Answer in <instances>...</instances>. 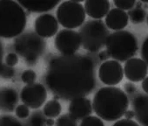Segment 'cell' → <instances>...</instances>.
I'll use <instances>...</instances> for the list:
<instances>
[{
  "mask_svg": "<svg viewBox=\"0 0 148 126\" xmlns=\"http://www.w3.org/2000/svg\"><path fill=\"white\" fill-rule=\"evenodd\" d=\"M44 82L56 100L86 97L96 87L94 61L80 53L54 55L48 62Z\"/></svg>",
  "mask_w": 148,
  "mask_h": 126,
  "instance_id": "cell-1",
  "label": "cell"
},
{
  "mask_svg": "<svg viewBox=\"0 0 148 126\" xmlns=\"http://www.w3.org/2000/svg\"><path fill=\"white\" fill-rule=\"evenodd\" d=\"M129 106L127 95L119 88L106 86L99 89L92 100V109L102 120L113 122L120 119Z\"/></svg>",
  "mask_w": 148,
  "mask_h": 126,
  "instance_id": "cell-2",
  "label": "cell"
},
{
  "mask_svg": "<svg viewBox=\"0 0 148 126\" xmlns=\"http://www.w3.org/2000/svg\"><path fill=\"white\" fill-rule=\"evenodd\" d=\"M25 9L14 0H0V38H17L25 29Z\"/></svg>",
  "mask_w": 148,
  "mask_h": 126,
  "instance_id": "cell-3",
  "label": "cell"
},
{
  "mask_svg": "<svg viewBox=\"0 0 148 126\" xmlns=\"http://www.w3.org/2000/svg\"><path fill=\"white\" fill-rule=\"evenodd\" d=\"M106 51L110 57L117 61H126L138 52V39L133 33L121 30L110 33L106 43Z\"/></svg>",
  "mask_w": 148,
  "mask_h": 126,
  "instance_id": "cell-4",
  "label": "cell"
},
{
  "mask_svg": "<svg viewBox=\"0 0 148 126\" xmlns=\"http://www.w3.org/2000/svg\"><path fill=\"white\" fill-rule=\"evenodd\" d=\"M46 43L43 38L32 30H27L15 38L14 49L22 57L28 66H35L38 60L43 55Z\"/></svg>",
  "mask_w": 148,
  "mask_h": 126,
  "instance_id": "cell-5",
  "label": "cell"
},
{
  "mask_svg": "<svg viewBox=\"0 0 148 126\" xmlns=\"http://www.w3.org/2000/svg\"><path fill=\"white\" fill-rule=\"evenodd\" d=\"M81 37L82 46L91 53L100 51L106 43L109 31L101 20H89L85 23L79 32Z\"/></svg>",
  "mask_w": 148,
  "mask_h": 126,
  "instance_id": "cell-6",
  "label": "cell"
},
{
  "mask_svg": "<svg viewBox=\"0 0 148 126\" xmlns=\"http://www.w3.org/2000/svg\"><path fill=\"white\" fill-rule=\"evenodd\" d=\"M56 14L58 24L70 30L82 26L86 16L84 6L80 2L71 0L60 3Z\"/></svg>",
  "mask_w": 148,
  "mask_h": 126,
  "instance_id": "cell-7",
  "label": "cell"
},
{
  "mask_svg": "<svg viewBox=\"0 0 148 126\" xmlns=\"http://www.w3.org/2000/svg\"><path fill=\"white\" fill-rule=\"evenodd\" d=\"M56 49L64 55H71L78 52L82 46L81 37L75 30L63 29L58 32L54 39Z\"/></svg>",
  "mask_w": 148,
  "mask_h": 126,
  "instance_id": "cell-8",
  "label": "cell"
},
{
  "mask_svg": "<svg viewBox=\"0 0 148 126\" xmlns=\"http://www.w3.org/2000/svg\"><path fill=\"white\" fill-rule=\"evenodd\" d=\"M46 98V88L39 82L27 84L20 92V99L23 103L32 109H38L42 107L45 104Z\"/></svg>",
  "mask_w": 148,
  "mask_h": 126,
  "instance_id": "cell-9",
  "label": "cell"
},
{
  "mask_svg": "<svg viewBox=\"0 0 148 126\" xmlns=\"http://www.w3.org/2000/svg\"><path fill=\"white\" fill-rule=\"evenodd\" d=\"M124 77V69L121 64L114 60L104 61L99 69V80L107 86H115L121 82Z\"/></svg>",
  "mask_w": 148,
  "mask_h": 126,
  "instance_id": "cell-10",
  "label": "cell"
},
{
  "mask_svg": "<svg viewBox=\"0 0 148 126\" xmlns=\"http://www.w3.org/2000/svg\"><path fill=\"white\" fill-rule=\"evenodd\" d=\"M34 29L38 35L43 39L51 38L58 33V22L56 17L51 13H44L38 16L34 22Z\"/></svg>",
  "mask_w": 148,
  "mask_h": 126,
  "instance_id": "cell-11",
  "label": "cell"
},
{
  "mask_svg": "<svg viewBox=\"0 0 148 126\" xmlns=\"http://www.w3.org/2000/svg\"><path fill=\"white\" fill-rule=\"evenodd\" d=\"M147 73L148 67L142 59L133 57L125 63L124 75L131 82H142L146 77Z\"/></svg>",
  "mask_w": 148,
  "mask_h": 126,
  "instance_id": "cell-12",
  "label": "cell"
},
{
  "mask_svg": "<svg viewBox=\"0 0 148 126\" xmlns=\"http://www.w3.org/2000/svg\"><path fill=\"white\" fill-rule=\"evenodd\" d=\"M92 102L86 97L71 100L69 104V114L77 120H83L92 113Z\"/></svg>",
  "mask_w": 148,
  "mask_h": 126,
  "instance_id": "cell-13",
  "label": "cell"
},
{
  "mask_svg": "<svg viewBox=\"0 0 148 126\" xmlns=\"http://www.w3.org/2000/svg\"><path fill=\"white\" fill-rule=\"evenodd\" d=\"M132 108L138 123L141 126H148V95L137 94L133 96Z\"/></svg>",
  "mask_w": 148,
  "mask_h": 126,
  "instance_id": "cell-14",
  "label": "cell"
},
{
  "mask_svg": "<svg viewBox=\"0 0 148 126\" xmlns=\"http://www.w3.org/2000/svg\"><path fill=\"white\" fill-rule=\"evenodd\" d=\"M84 7L86 15L93 19L100 20L110 12L111 4L108 0H86Z\"/></svg>",
  "mask_w": 148,
  "mask_h": 126,
  "instance_id": "cell-15",
  "label": "cell"
},
{
  "mask_svg": "<svg viewBox=\"0 0 148 126\" xmlns=\"http://www.w3.org/2000/svg\"><path fill=\"white\" fill-rule=\"evenodd\" d=\"M129 22V18L125 11L118 8L111 9L106 17L105 24L107 28L115 32L123 30Z\"/></svg>",
  "mask_w": 148,
  "mask_h": 126,
  "instance_id": "cell-16",
  "label": "cell"
},
{
  "mask_svg": "<svg viewBox=\"0 0 148 126\" xmlns=\"http://www.w3.org/2000/svg\"><path fill=\"white\" fill-rule=\"evenodd\" d=\"M19 100L17 90L11 87H0V110L12 112L15 110Z\"/></svg>",
  "mask_w": 148,
  "mask_h": 126,
  "instance_id": "cell-17",
  "label": "cell"
},
{
  "mask_svg": "<svg viewBox=\"0 0 148 126\" xmlns=\"http://www.w3.org/2000/svg\"><path fill=\"white\" fill-rule=\"evenodd\" d=\"M19 5L30 12L46 13L60 4L59 1H18Z\"/></svg>",
  "mask_w": 148,
  "mask_h": 126,
  "instance_id": "cell-18",
  "label": "cell"
},
{
  "mask_svg": "<svg viewBox=\"0 0 148 126\" xmlns=\"http://www.w3.org/2000/svg\"><path fill=\"white\" fill-rule=\"evenodd\" d=\"M61 111H62L61 104L56 99H52V100L46 102V103L44 106V109H43L44 115L48 118L58 117Z\"/></svg>",
  "mask_w": 148,
  "mask_h": 126,
  "instance_id": "cell-19",
  "label": "cell"
},
{
  "mask_svg": "<svg viewBox=\"0 0 148 126\" xmlns=\"http://www.w3.org/2000/svg\"><path fill=\"white\" fill-rule=\"evenodd\" d=\"M128 18L130 19L131 22L132 24H140L143 21H145L146 17V12L144 8L142 7H133L132 10H130L127 13Z\"/></svg>",
  "mask_w": 148,
  "mask_h": 126,
  "instance_id": "cell-20",
  "label": "cell"
},
{
  "mask_svg": "<svg viewBox=\"0 0 148 126\" xmlns=\"http://www.w3.org/2000/svg\"><path fill=\"white\" fill-rule=\"evenodd\" d=\"M55 126H78V123L77 119L68 113L58 116L55 122Z\"/></svg>",
  "mask_w": 148,
  "mask_h": 126,
  "instance_id": "cell-21",
  "label": "cell"
},
{
  "mask_svg": "<svg viewBox=\"0 0 148 126\" xmlns=\"http://www.w3.org/2000/svg\"><path fill=\"white\" fill-rule=\"evenodd\" d=\"M44 113L42 114L40 111H36L33 113L29 119L30 126H46L45 125V118Z\"/></svg>",
  "mask_w": 148,
  "mask_h": 126,
  "instance_id": "cell-22",
  "label": "cell"
},
{
  "mask_svg": "<svg viewBox=\"0 0 148 126\" xmlns=\"http://www.w3.org/2000/svg\"><path fill=\"white\" fill-rule=\"evenodd\" d=\"M0 126H22V123L13 116L1 115L0 116Z\"/></svg>",
  "mask_w": 148,
  "mask_h": 126,
  "instance_id": "cell-23",
  "label": "cell"
},
{
  "mask_svg": "<svg viewBox=\"0 0 148 126\" xmlns=\"http://www.w3.org/2000/svg\"><path fill=\"white\" fill-rule=\"evenodd\" d=\"M79 126H105V124L103 120L99 116H89L81 121Z\"/></svg>",
  "mask_w": 148,
  "mask_h": 126,
  "instance_id": "cell-24",
  "label": "cell"
},
{
  "mask_svg": "<svg viewBox=\"0 0 148 126\" xmlns=\"http://www.w3.org/2000/svg\"><path fill=\"white\" fill-rule=\"evenodd\" d=\"M113 3L118 9L122 11H130L135 6L136 1L134 0H114Z\"/></svg>",
  "mask_w": 148,
  "mask_h": 126,
  "instance_id": "cell-25",
  "label": "cell"
},
{
  "mask_svg": "<svg viewBox=\"0 0 148 126\" xmlns=\"http://www.w3.org/2000/svg\"><path fill=\"white\" fill-rule=\"evenodd\" d=\"M21 80L24 83L27 84H32L34 83L35 81L37 80V74L35 73L34 70L32 69H27L25 70L22 75H21Z\"/></svg>",
  "mask_w": 148,
  "mask_h": 126,
  "instance_id": "cell-26",
  "label": "cell"
},
{
  "mask_svg": "<svg viewBox=\"0 0 148 126\" xmlns=\"http://www.w3.org/2000/svg\"><path fill=\"white\" fill-rule=\"evenodd\" d=\"M15 72L16 70L14 67H10L5 63L0 69V77L3 79H12L14 77Z\"/></svg>",
  "mask_w": 148,
  "mask_h": 126,
  "instance_id": "cell-27",
  "label": "cell"
},
{
  "mask_svg": "<svg viewBox=\"0 0 148 126\" xmlns=\"http://www.w3.org/2000/svg\"><path fill=\"white\" fill-rule=\"evenodd\" d=\"M16 116L19 119H25L30 116V109L25 104H18L15 109Z\"/></svg>",
  "mask_w": 148,
  "mask_h": 126,
  "instance_id": "cell-28",
  "label": "cell"
},
{
  "mask_svg": "<svg viewBox=\"0 0 148 126\" xmlns=\"http://www.w3.org/2000/svg\"><path fill=\"white\" fill-rule=\"evenodd\" d=\"M5 62L10 67H15L18 63V55L16 53H10L5 56Z\"/></svg>",
  "mask_w": 148,
  "mask_h": 126,
  "instance_id": "cell-29",
  "label": "cell"
},
{
  "mask_svg": "<svg viewBox=\"0 0 148 126\" xmlns=\"http://www.w3.org/2000/svg\"><path fill=\"white\" fill-rule=\"evenodd\" d=\"M140 55H141V59L145 62V64L148 67V36L142 43L140 48Z\"/></svg>",
  "mask_w": 148,
  "mask_h": 126,
  "instance_id": "cell-30",
  "label": "cell"
},
{
  "mask_svg": "<svg viewBox=\"0 0 148 126\" xmlns=\"http://www.w3.org/2000/svg\"><path fill=\"white\" fill-rule=\"evenodd\" d=\"M112 126H140L137 122L132 120V119H119L117 120Z\"/></svg>",
  "mask_w": 148,
  "mask_h": 126,
  "instance_id": "cell-31",
  "label": "cell"
},
{
  "mask_svg": "<svg viewBox=\"0 0 148 126\" xmlns=\"http://www.w3.org/2000/svg\"><path fill=\"white\" fill-rule=\"evenodd\" d=\"M124 92L125 93V94H127V95H130V96H132V95H133V94H135L136 92H137V90H138V89H137V87L133 84V82H126V83H125V85H124Z\"/></svg>",
  "mask_w": 148,
  "mask_h": 126,
  "instance_id": "cell-32",
  "label": "cell"
},
{
  "mask_svg": "<svg viewBox=\"0 0 148 126\" xmlns=\"http://www.w3.org/2000/svg\"><path fill=\"white\" fill-rule=\"evenodd\" d=\"M109 58H110V55L109 53H107L106 50H102L99 52V59L102 61H106V60H109Z\"/></svg>",
  "mask_w": 148,
  "mask_h": 126,
  "instance_id": "cell-33",
  "label": "cell"
},
{
  "mask_svg": "<svg viewBox=\"0 0 148 126\" xmlns=\"http://www.w3.org/2000/svg\"><path fill=\"white\" fill-rule=\"evenodd\" d=\"M141 88H142V89L144 90V92H145V94L148 95V76H146V77L142 81Z\"/></svg>",
  "mask_w": 148,
  "mask_h": 126,
  "instance_id": "cell-34",
  "label": "cell"
},
{
  "mask_svg": "<svg viewBox=\"0 0 148 126\" xmlns=\"http://www.w3.org/2000/svg\"><path fill=\"white\" fill-rule=\"evenodd\" d=\"M3 59H4V46L2 41L0 40V69L3 65Z\"/></svg>",
  "mask_w": 148,
  "mask_h": 126,
  "instance_id": "cell-35",
  "label": "cell"
},
{
  "mask_svg": "<svg viewBox=\"0 0 148 126\" xmlns=\"http://www.w3.org/2000/svg\"><path fill=\"white\" fill-rule=\"evenodd\" d=\"M124 116L125 119H132L135 117V115L133 110H126L124 114Z\"/></svg>",
  "mask_w": 148,
  "mask_h": 126,
  "instance_id": "cell-36",
  "label": "cell"
},
{
  "mask_svg": "<svg viewBox=\"0 0 148 126\" xmlns=\"http://www.w3.org/2000/svg\"><path fill=\"white\" fill-rule=\"evenodd\" d=\"M54 124H55V122H54L53 119L48 118V119L45 120V125H46V126H53Z\"/></svg>",
  "mask_w": 148,
  "mask_h": 126,
  "instance_id": "cell-37",
  "label": "cell"
},
{
  "mask_svg": "<svg viewBox=\"0 0 148 126\" xmlns=\"http://www.w3.org/2000/svg\"><path fill=\"white\" fill-rule=\"evenodd\" d=\"M146 21H147V25H148V14H147V18H146Z\"/></svg>",
  "mask_w": 148,
  "mask_h": 126,
  "instance_id": "cell-38",
  "label": "cell"
}]
</instances>
